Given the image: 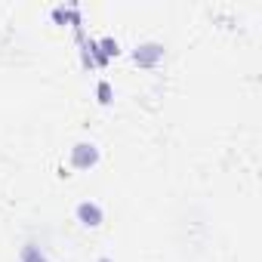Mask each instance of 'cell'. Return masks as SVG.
I'll return each instance as SVG.
<instances>
[{
    "mask_svg": "<svg viewBox=\"0 0 262 262\" xmlns=\"http://www.w3.org/2000/svg\"><path fill=\"white\" fill-rule=\"evenodd\" d=\"M71 161H74V167L86 170V167H93V164L99 161V151H96V145H86V142H80V145H74V151H71Z\"/></svg>",
    "mask_w": 262,
    "mask_h": 262,
    "instance_id": "cell-1",
    "label": "cell"
},
{
    "mask_svg": "<svg viewBox=\"0 0 262 262\" xmlns=\"http://www.w3.org/2000/svg\"><path fill=\"white\" fill-rule=\"evenodd\" d=\"M99 102H111V90H108V83H99Z\"/></svg>",
    "mask_w": 262,
    "mask_h": 262,
    "instance_id": "cell-5",
    "label": "cell"
},
{
    "mask_svg": "<svg viewBox=\"0 0 262 262\" xmlns=\"http://www.w3.org/2000/svg\"><path fill=\"white\" fill-rule=\"evenodd\" d=\"M161 56H164V50H161L158 43H145V47L136 50V62H139V65H155Z\"/></svg>",
    "mask_w": 262,
    "mask_h": 262,
    "instance_id": "cell-3",
    "label": "cell"
},
{
    "mask_svg": "<svg viewBox=\"0 0 262 262\" xmlns=\"http://www.w3.org/2000/svg\"><path fill=\"white\" fill-rule=\"evenodd\" d=\"M77 219H80L83 225H99V222H102V207H99V204L83 201V204L77 207Z\"/></svg>",
    "mask_w": 262,
    "mask_h": 262,
    "instance_id": "cell-2",
    "label": "cell"
},
{
    "mask_svg": "<svg viewBox=\"0 0 262 262\" xmlns=\"http://www.w3.org/2000/svg\"><path fill=\"white\" fill-rule=\"evenodd\" d=\"M22 259H25V262H47L43 256H37V253H34V244H28V247L22 250Z\"/></svg>",
    "mask_w": 262,
    "mask_h": 262,
    "instance_id": "cell-4",
    "label": "cell"
},
{
    "mask_svg": "<svg viewBox=\"0 0 262 262\" xmlns=\"http://www.w3.org/2000/svg\"><path fill=\"white\" fill-rule=\"evenodd\" d=\"M102 262H111V259H102Z\"/></svg>",
    "mask_w": 262,
    "mask_h": 262,
    "instance_id": "cell-6",
    "label": "cell"
}]
</instances>
